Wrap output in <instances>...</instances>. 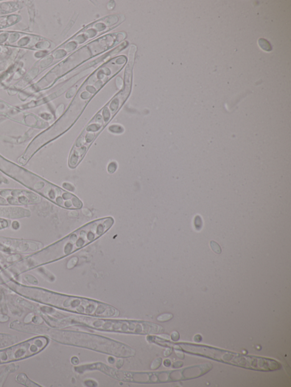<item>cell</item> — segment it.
Returning a JSON list of instances; mask_svg holds the SVG:
<instances>
[{"label":"cell","mask_w":291,"mask_h":387,"mask_svg":"<svg viewBox=\"0 0 291 387\" xmlns=\"http://www.w3.org/2000/svg\"><path fill=\"white\" fill-rule=\"evenodd\" d=\"M21 330L24 333L46 336L60 344L89 349L120 358H129L135 355V350L128 346L95 334L53 329L30 324H23Z\"/></svg>","instance_id":"1"},{"label":"cell","mask_w":291,"mask_h":387,"mask_svg":"<svg viewBox=\"0 0 291 387\" xmlns=\"http://www.w3.org/2000/svg\"><path fill=\"white\" fill-rule=\"evenodd\" d=\"M41 316L47 324L55 328L81 326L97 330L148 335L164 332L163 327L147 321L105 320L82 316H66L61 314L57 316L44 314Z\"/></svg>","instance_id":"2"},{"label":"cell","mask_w":291,"mask_h":387,"mask_svg":"<svg viewBox=\"0 0 291 387\" xmlns=\"http://www.w3.org/2000/svg\"><path fill=\"white\" fill-rule=\"evenodd\" d=\"M30 299L51 307L86 316L114 317L120 315L118 310L107 304L92 299L68 296L46 290L31 293Z\"/></svg>","instance_id":"3"},{"label":"cell","mask_w":291,"mask_h":387,"mask_svg":"<svg viewBox=\"0 0 291 387\" xmlns=\"http://www.w3.org/2000/svg\"><path fill=\"white\" fill-rule=\"evenodd\" d=\"M130 90L125 89L117 95L106 106L101 114H98L78 138L71 151L69 158V166L75 168L81 162L89 146L103 127L108 123L121 107L129 94Z\"/></svg>","instance_id":"4"},{"label":"cell","mask_w":291,"mask_h":387,"mask_svg":"<svg viewBox=\"0 0 291 387\" xmlns=\"http://www.w3.org/2000/svg\"><path fill=\"white\" fill-rule=\"evenodd\" d=\"M113 224V219L108 217L83 226L52 247L50 261L63 258L83 248L103 236Z\"/></svg>","instance_id":"5"},{"label":"cell","mask_w":291,"mask_h":387,"mask_svg":"<svg viewBox=\"0 0 291 387\" xmlns=\"http://www.w3.org/2000/svg\"><path fill=\"white\" fill-rule=\"evenodd\" d=\"M180 345L181 349L189 353L203 355L217 361L247 369L268 371L278 370L280 367L279 363L270 359L246 356L208 346L189 344Z\"/></svg>","instance_id":"6"},{"label":"cell","mask_w":291,"mask_h":387,"mask_svg":"<svg viewBox=\"0 0 291 387\" xmlns=\"http://www.w3.org/2000/svg\"><path fill=\"white\" fill-rule=\"evenodd\" d=\"M18 368V366L15 365L14 363H11L6 367H4L3 369L0 370V387H2L4 386V383L8 377L9 374L16 371Z\"/></svg>","instance_id":"7"},{"label":"cell","mask_w":291,"mask_h":387,"mask_svg":"<svg viewBox=\"0 0 291 387\" xmlns=\"http://www.w3.org/2000/svg\"><path fill=\"white\" fill-rule=\"evenodd\" d=\"M16 380L19 384L24 385L26 387H40L41 386L38 385L37 383H35L27 377L25 374L20 373L18 374L16 376Z\"/></svg>","instance_id":"8"},{"label":"cell","mask_w":291,"mask_h":387,"mask_svg":"<svg viewBox=\"0 0 291 387\" xmlns=\"http://www.w3.org/2000/svg\"><path fill=\"white\" fill-rule=\"evenodd\" d=\"M17 337L8 334H0V347H6L17 342Z\"/></svg>","instance_id":"9"},{"label":"cell","mask_w":291,"mask_h":387,"mask_svg":"<svg viewBox=\"0 0 291 387\" xmlns=\"http://www.w3.org/2000/svg\"><path fill=\"white\" fill-rule=\"evenodd\" d=\"M259 43L260 46L264 50L267 51H270L271 50V45L265 39H260L259 40Z\"/></svg>","instance_id":"10"},{"label":"cell","mask_w":291,"mask_h":387,"mask_svg":"<svg viewBox=\"0 0 291 387\" xmlns=\"http://www.w3.org/2000/svg\"><path fill=\"white\" fill-rule=\"evenodd\" d=\"M172 318H173V315L171 313H165V314H163V315L159 316L157 318V320L159 321L164 322V321H169V320H171Z\"/></svg>","instance_id":"11"},{"label":"cell","mask_w":291,"mask_h":387,"mask_svg":"<svg viewBox=\"0 0 291 387\" xmlns=\"http://www.w3.org/2000/svg\"><path fill=\"white\" fill-rule=\"evenodd\" d=\"M44 322V320L42 316L39 315H35L34 317L32 320V322H33L35 325H41Z\"/></svg>","instance_id":"12"},{"label":"cell","mask_w":291,"mask_h":387,"mask_svg":"<svg viewBox=\"0 0 291 387\" xmlns=\"http://www.w3.org/2000/svg\"><path fill=\"white\" fill-rule=\"evenodd\" d=\"M35 315V313L34 312H32L29 313L28 315H26V317L24 318V322L25 323V324H30V323L32 322V320L34 317Z\"/></svg>","instance_id":"13"},{"label":"cell","mask_w":291,"mask_h":387,"mask_svg":"<svg viewBox=\"0 0 291 387\" xmlns=\"http://www.w3.org/2000/svg\"><path fill=\"white\" fill-rule=\"evenodd\" d=\"M210 246L212 248L214 252H215L217 254H220L221 252V249L220 248V246L214 241H212L210 242Z\"/></svg>","instance_id":"14"},{"label":"cell","mask_w":291,"mask_h":387,"mask_svg":"<svg viewBox=\"0 0 291 387\" xmlns=\"http://www.w3.org/2000/svg\"><path fill=\"white\" fill-rule=\"evenodd\" d=\"M162 361V359L160 358H159L155 359L152 363L151 369L153 370H155V369L159 368L160 367V366L161 365Z\"/></svg>","instance_id":"15"},{"label":"cell","mask_w":291,"mask_h":387,"mask_svg":"<svg viewBox=\"0 0 291 387\" xmlns=\"http://www.w3.org/2000/svg\"><path fill=\"white\" fill-rule=\"evenodd\" d=\"M10 320V317L6 314H0V322H6Z\"/></svg>","instance_id":"16"},{"label":"cell","mask_w":291,"mask_h":387,"mask_svg":"<svg viewBox=\"0 0 291 387\" xmlns=\"http://www.w3.org/2000/svg\"><path fill=\"white\" fill-rule=\"evenodd\" d=\"M172 339L174 341H176L179 338V334L177 332H173L171 334Z\"/></svg>","instance_id":"17"},{"label":"cell","mask_w":291,"mask_h":387,"mask_svg":"<svg viewBox=\"0 0 291 387\" xmlns=\"http://www.w3.org/2000/svg\"><path fill=\"white\" fill-rule=\"evenodd\" d=\"M175 352H176V355H178V356L179 358H180V359H184V354L182 351H181L179 350H176Z\"/></svg>","instance_id":"18"},{"label":"cell","mask_w":291,"mask_h":387,"mask_svg":"<svg viewBox=\"0 0 291 387\" xmlns=\"http://www.w3.org/2000/svg\"><path fill=\"white\" fill-rule=\"evenodd\" d=\"M183 362L178 361V362L175 363L173 364V367H174V368L180 367H181V366H183Z\"/></svg>","instance_id":"19"},{"label":"cell","mask_w":291,"mask_h":387,"mask_svg":"<svg viewBox=\"0 0 291 387\" xmlns=\"http://www.w3.org/2000/svg\"><path fill=\"white\" fill-rule=\"evenodd\" d=\"M171 353H172L171 349H170V348H168V349H167V350H165V352H164V356H169V355H170V354H171Z\"/></svg>","instance_id":"20"},{"label":"cell","mask_w":291,"mask_h":387,"mask_svg":"<svg viewBox=\"0 0 291 387\" xmlns=\"http://www.w3.org/2000/svg\"><path fill=\"white\" fill-rule=\"evenodd\" d=\"M201 336H200V335H196V336H195V337H194V341H195V342H199L201 341Z\"/></svg>","instance_id":"21"},{"label":"cell","mask_w":291,"mask_h":387,"mask_svg":"<svg viewBox=\"0 0 291 387\" xmlns=\"http://www.w3.org/2000/svg\"><path fill=\"white\" fill-rule=\"evenodd\" d=\"M164 365L166 367H169L171 365V361L168 359H166L164 361Z\"/></svg>","instance_id":"22"}]
</instances>
